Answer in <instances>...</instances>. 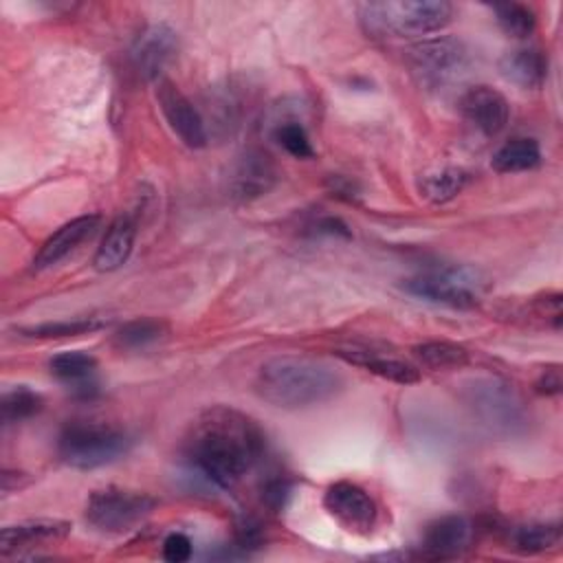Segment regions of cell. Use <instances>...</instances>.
<instances>
[{"label": "cell", "mask_w": 563, "mask_h": 563, "mask_svg": "<svg viewBox=\"0 0 563 563\" xmlns=\"http://www.w3.org/2000/svg\"><path fill=\"white\" fill-rule=\"evenodd\" d=\"M264 433L246 413L218 405L191 422L185 457L202 477L220 488L235 486L262 457Z\"/></svg>", "instance_id": "obj_1"}, {"label": "cell", "mask_w": 563, "mask_h": 563, "mask_svg": "<svg viewBox=\"0 0 563 563\" xmlns=\"http://www.w3.org/2000/svg\"><path fill=\"white\" fill-rule=\"evenodd\" d=\"M336 356L343 358L345 363H352V365H358L363 367L365 372H372L385 380H391V383H398V385H413L420 380V372L416 365L407 363V361H400L396 356H383V354H376L372 350H336Z\"/></svg>", "instance_id": "obj_17"}, {"label": "cell", "mask_w": 563, "mask_h": 563, "mask_svg": "<svg viewBox=\"0 0 563 563\" xmlns=\"http://www.w3.org/2000/svg\"><path fill=\"white\" fill-rule=\"evenodd\" d=\"M310 229H312V233H317V235H339V238H350L352 233H350V229H347V224L341 220V218H334V216H323V218H319L317 222H312L310 224Z\"/></svg>", "instance_id": "obj_31"}, {"label": "cell", "mask_w": 563, "mask_h": 563, "mask_svg": "<svg viewBox=\"0 0 563 563\" xmlns=\"http://www.w3.org/2000/svg\"><path fill=\"white\" fill-rule=\"evenodd\" d=\"M561 541L559 523H528L512 532L510 545L519 554H539L556 548Z\"/></svg>", "instance_id": "obj_23"}, {"label": "cell", "mask_w": 563, "mask_h": 563, "mask_svg": "<svg viewBox=\"0 0 563 563\" xmlns=\"http://www.w3.org/2000/svg\"><path fill=\"white\" fill-rule=\"evenodd\" d=\"M167 332V325L158 319H134L123 323L117 334L114 343L123 350H143L156 341H161Z\"/></svg>", "instance_id": "obj_24"}, {"label": "cell", "mask_w": 563, "mask_h": 563, "mask_svg": "<svg viewBox=\"0 0 563 563\" xmlns=\"http://www.w3.org/2000/svg\"><path fill=\"white\" fill-rule=\"evenodd\" d=\"M466 183V174L457 167H446L442 172H435L424 178L422 183V196L431 202H446L455 198Z\"/></svg>", "instance_id": "obj_27"}, {"label": "cell", "mask_w": 563, "mask_h": 563, "mask_svg": "<svg viewBox=\"0 0 563 563\" xmlns=\"http://www.w3.org/2000/svg\"><path fill=\"white\" fill-rule=\"evenodd\" d=\"M97 369V358L81 350L59 352L48 361V372L75 389L86 391V385H92V376Z\"/></svg>", "instance_id": "obj_20"}, {"label": "cell", "mask_w": 563, "mask_h": 563, "mask_svg": "<svg viewBox=\"0 0 563 563\" xmlns=\"http://www.w3.org/2000/svg\"><path fill=\"white\" fill-rule=\"evenodd\" d=\"M42 405H44V400L37 391H33L24 385L13 387V389L4 391L2 400H0L2 422L13 424V422H20V420H26V418L35 416L42 409Z\"/></svg>", "instance_id": "obj_26"}, {"label": "cell", "mask_w": 563, "mask_h": 563, "mask_svg": "<svg viewBox=\"0 0 563 563\" xmlns=\"http://www.w3.org/2000/svg\"><path fill=\"white\" fill-rule=\"evenodd\" d=\"M273 183H275V167L268 161V156L262 152L242 154L229 178V187L233 196L242 200H251L266 194L273 187Z\"/></svg>", "instance_id": "obj_14"}, {"label": "cell", "mask_w": 563, "mask_h": 563, "mask_svg": "<svg viewBox=\"0 0 563 563\" xmlns=\"http://www.w3.org/2000/svg\"><path fill=\"white\" fill-rule=\"evenodd\" d=\"M275 139L295 158H310L314 154L306 128L301 123H297V121L279 123L277 130H275Z\"/></svg>", "instance_id": "obj_28"}, {"label": "cell", "mask_w": 563, "mask_h": 563, "mask_svg": "<svg viewBox=\"0 0 563 563\" xmlns=\"http://www.w3.org/2000/svg\"><path fill=\"white\" fill-rule=\"evenodd\" d=\"M499 73L506 81L532 90L545 81L548 57L539 48H515L501 55Z\"/></svg>", "instance_id": "obj_16"}, {"label": "cell", "mask_w": 563, "mask_h": 563, "mask_svg": "<svg viewBox=\"0 0 563 563\" xmlns=\"http://www.w3.org/2000/svg\"><path fill=\"white\" fill-rule=\"evenodd\" d=\"M108 321L99 317H79V319H64V321H46L37 325L20 328L18 332L26 339H68V336H81L90 334L99 328H103Z\"/></svg>", "instance_id": "obj_22"}, {"label": "cell", "mask_w": 563, "mask_h": 563, "mask_svg": "<svg viewBox=\"0 0 563 563\" xmlns=\"http://www.w3.org/2000/svg\"><path fill=\"white\" fill-rule=\"evenodd\" d=\"M156 101L167 125L187 147L198 150L207 145V128L200 112L167 77H161L156 81Z\"/></svg>", "instance_id": "obj_9"}, {"label": "cell", "mask_w": 563, "mask_h": 563, "mask_svg": "<svg viewBox=\"0 0 563 563\" xmlns=\"http://www.w3.org/2000/svg\"><path fill=\"white\" fill-rule=\"evenodd\" d=\"M290 495V484L284 479V477H275V479H268L262 488V499L268 508L273 510H282L286 506V499Z\"/></svg>", "instance_id": "obj_30"}, {"label": "cell", "mask_w": 563, "mask_h": 563, "mask_svg": "<svg viewBox=\"0 0 563 563\" xmlns=\"http://www.w3.org/2000/svg\"><path fill=\"white\" fill-rule=\"evenodd\" d=\"M413 356L429 369H460L468 363L466 347L453 341H424L416 345Z\"/></svg>", "instance_id": "obj_21"}, {"label": "cell", "mask_w": 563, "mask_h": 563, "mask_svg": "<svg viewBox=\"0 0 563 563\" xmlns=\"http://www.w3.org/2000/svg\"><path fill=\"white\" fill-rule=\"evenodd\" d=\"M191 541L183 532H169L163 541V559L169 563H183L191 556Z\"/></svg>", "instance_id": "obj_29"}, {"label": "cell", "mask_w": 563, "mask_h": 563, "mask_svg": "<svg viewBox=\"0 0 563 563\" xmlns=\"http://www.w3.org/2000/svg\"><path fill=\"white\" fill-rule=\"evenodd\" d=\"M343 378L321 361L308 356H275L255 376V391L277 409H306L334 398Z\"/></svg>", "instance_id": "obj_2"}, {"label": "cell", "mask_w": 563, "mask_h": 563, "mask_svg": "<svg viewBox=\"0 0 563 563\" xmlns=\"http://www.w3.org/2000/svg\"><path fill=\"white\" fill-rule=\"evenodd\" d=\"M537 391H539V394H545V396L559 394V391H561V372H559L556 367L545 369V372L541 374V378L537 380Z\"/></svg>", "instance_id": "obj_32"}, {"label": "cell", "mask_w": 563, "mask_h": 563, "mask_svg": "<svg viewBox=\"0 0 563 563\" xmlns=\"http://www.w3.org/2000/svg\"><path fill=\"white\" fill-rule=\"evenodd\" d=\"M477 282L466 271H433L405 282V290L431 303L453 310H471L477 306Z\"/></svg>", "instance_id": "obj_7"}, {"label": "cell", "mask_w": 563, "mask_h": 563, "mask_svg": "<svg viewBox=\"0 0 563 563\" xmlns=\"http://www.w3.org/2000/svg\"><path fill=\"white\" fill-rule=\"evenodd\" d=\"M130 442V435L119 427L79 420L64 427L57 440V453L64 464L79 471H90L123 457Z\"/></svg>", "instance_id": "obj_4"}, {"label": "cell", "mask_w": 563, "mask_h": 563, "mask_svg": "<svg viewBox=\"0 0 563 563\" xmlns=\"http://www.w3.org/2000/svg\"><path fill=\"white\" fill-rule=\"evenodd\" d=\"M68 532H70V523L59 519H33V521L7 526L0 532V552L7 556L42 541L62 539Z\"/></svg>", "instance_id": "obj_18"}, {"label": "cell", "mask_w": 563, "mask_h": 563, "mask_svg": "<svg viewBox=\"0 0 563 563\" xmlns=\"http://www.w3.org/2000/svg\"><path fill=\"white\" fill-rule=\"evenodd\" d=\"M473 539V526L462 515H446L431 521L422 534V554L427 559L457 556L468 548Z\"/></svg>", "instance_id": "obj_12"}, {"label": "cell", "mask_w": 563, "mask_h": 563, "mask_svg": "<svg viewBox=\"0 0 563 563\" xmlns=\"http://www.w3.org/2000/svg\"><path fill=\"white\" fill-rule=\"evenodd\" d=\"M156 499L147 493L108 486L95 490L86 501V519L101 532H125L152 512Z\"/></svg>", "instance_id": "obj_5"}, {"label": "cell", "mask_w": 563, "mask_h": 563, "mask_svg": "<svg viewBox=\"0 0 563 563\" xmlns=\"http://www.w3.org/2000/svg\"><path fill=\"white\" fill-rule=\"evenodd\" d=\"M134 238H136L134 220L130 216L114 218L95 253V268L101 273L121 268L134 249Z\"/></svg>", "instance_id": "obj_15"}, {"label": "cell", "mask_w": 563, "mask_h": 563, "mask_svg": "<svg viewBox=\"0 0 563 563\" xmlns=\"http://www.w3.org/2000/svg\"><path fill=\"white\" fill-rule=\"evenodd\" d=\"M361 22L374 35H427L444 29L453 7L444 0H387L358 7Z\"/></svg>", "instance_id": "obj_3"}, {"label": "cell", "mask_w": 563, "mask_h": 563, "mask_svg": "<svg viewBox=\"0 0 563 563\" xmlns=\"http://www.w3.org/2000/svg\"><path fill=\"white\" fill-rule=\"evenodd\" d=\"M541 163V147L530 136H515L506 141L495 154H493V169L499 174H517L534 169Z\"/></svg>", "instance_id": "obj_19"}, {"label": "cell", "mask_w": 563, "mask_h": 563, "mask_svg": "<svg viewBox=\"0 0 563 563\" xmlns=\"http://www.w3.org/2000/svg\"><path fill=\"white\" fill-rule=\"evenodd\" d=\"M407 59L416 79L427 88H444L455 81L468 64L466 48L455 37L424 40L409 48Z\"/></svg>", "instance_id": "obj_6"}, {"label": "cell", "mask_w": 563, "mask_h": 563, "mask_svg": "<svg viewBox=\"0 0 563 563\" xmlns=\"http://www.w3.org/2000/svg\"><path fill=\"white\" fill-rule=\"evenodd\" d=\"M493 13L495 20L499 24V29L517 40L528 37L534 26H537V15L530 7L519 4V2H504V4H493Z\"/></svg>", "instance_id": "obj_25"}, {"label": "cell", "mask_w": 563, "mask_h": 563, "mask_svg": "<svg viewBox=\"0 0 563 563\" xmlns=\"http://www.w3.org/2000/svg\"><path fill=\"white\" fill-rule=\"evenodd\" d=\"M178 48L176 31L167 24H150L132 46V59L139 73L147 79H161L165 66L172 62Z\"/></svg>", "instance_id": "obj_11"}, {"label": "cell", "mask_w": 563, "mask_h": 563, "mask_svg": "<svg viewBox=\"0 0 563 563\" xmlns=\"http://www.w3.org/2000/svg\"><path fill=\"white\" fill-rule=\"evenodd\" d=\"M99 216H79L66 224H62L53 235L46 238V242L40 246V251L33 257V268L44 271L62 262L70 251H75L86 238L92 235V231L99 227Z\"/></svg>", "instance_id": "obj_13"}, {"label": "cell", "mask_w": 563, "mask_h": 563, "mask_svg": "<svg viewBox=\"0 0 563 563\" xmlns=\"http://www.w3.org/2000/svg\"><path fill=\"white\" fill-rule=\"evenodd\" d=\"M323 508L328 515L352 534H369L376 526V504L367 490L354 482H334L323 493Z\"/></svg>", "instance_id": "obj_8"}, {"label": "cell", "mask_w": 563, "mask_h": 563, "mask_svg": "<svg viewBox=\"0 0 563 563\" xmlns=\"http://www.w3.org/2000/svg\"><path fill=\"white\" fill-rule=\"evenodd\" d=\"M460 112L479 134L495 136L506 128L510 106L499 90L490 86H473L460 97Z\"/></svg>", "instance_id": "obj_10"}]
</instances>
